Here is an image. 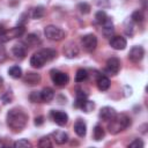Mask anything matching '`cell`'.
<instances>
[{
  "instance_id": "7a4b0ae2",
  "label": "cell",
  "mask_w": 148,
  "mask_h": 148,
  "mask_svg": "<svg viewBox=\"0 0 148 148\" xmlns=\"http://www.w3.org/2000/svg\"><path fill=\"white\" fill-rule=\"evenodd\" d=\"M109 125H108V130L110 133L112 134H117L121 131H124L125 128H127L131 125V119L130 117H127L124 113L120 114H116L111 120H109Z\"/></svg>"
},
{
  "instance_id": "d590c367",
  "label": "cell",
  "mask_w": 148,
  "mask_h": 148,
  "mask_svg": "<svg viewBox=\"0 0 148 148\" xmlns=\"http://www.w3.org/2000/svg\"><path fill=\"white\" fill-rule=\"evenodd\" d=\"M77 9L83 14H88L90 12V5L87 2H80L77 5Z\"/></svg>"
},
{
  "instance_id": "f1b7e54d",
  "label": "cell",
  "mask_w": 148,
  "mask_h": 148,
  "mask_svg": "<svg viewBox=\"0 0 148 148\" xmlns=\"http://www.w3.org/2000/svg\"><path fill=\"white\" fill-rule=\"evenodd\" d=\"M45 14V9L43 6H37L34 8V12H32V17L38 20V18H42Z\"/></svg>"
},
{
  "instance_id": "4316f807",
  "label": "cell",
  "mask_w": 148,
  "mask_h": 148,
  "mask_svg": "<svg viewBox=\"0 0 148 148\" xmlns=\"http://www.w3.org/2000/svg\"><path fill=\"white\" fill-rule=\"evenodd\" d=\"M143 18H145L143 13H142V10H140V9L133 12V14L131 15V20H132L133 22H135V23H140V22H142Z\"/></svg>"
},
{
  "instance_id": "277c9868",
  "label": "cell",
  "mask_w": 148,
  "mask_h": 148,
  "mask_svg": "<svg viewBox=\"0 0 148 148\" xmlns=\"http://www.w3.org/2000/svg\"><path fill=\"white\" fill-rule=\"evenodd\" d=\"M24 31H25L24 25H17V27H14L9 30H6L5 34L0 36V42L5 43V42H8V40L14 39L16 37H21L24 34Z\"/></svg>"
},
{
  "instance_id": "8d00e7d4",
  "label": "cell",
  "mask_w": 148,
  "mask_h": 148,
  "mask_svg": "<svg viewBox=\"0 0 148 148\" xmlns=\"http://www.w3.org/2000/svg\"><path fill=\"white\" fill-rule=\"evenodd\" d=\"M128 147H131V148H142L143 147V142L140 139H135L133 142L130 143Z\"/></svg>"
},
{
  "instance_id": "603a6c76",
  "label": "cell",
  "mask_w": 148,
  "mask_h": 148,
  "mask_svg": "<svg viewBox=\"0 0 148 148\" xmlns=\"http://www.w3.org/2000/svg\"><path fill=\"white\" fill-rule=\"evenodd\" d=\"M39 52L44 56L46 61H50V60H52V59H54L57 57V51L53 50V49H43Z\"/></svg>"
},
{
  "instance_id": "f546056e",
  "label": "cell",
  "mask_w": 148,
  "mask_h": 148,
  "mask_svg": "<svg viewBox=\"0 0 148 148\" xmlns=\"http://www.w3.org/2000/svg\"><path fill=\"white\" fill-rule=\"evenodd\" d=\"M133 23L134 22L131 18H128V20L125 21V24H124V27H125V34L128 35V36H132L133 32H134V25H133Z\"/></svg>"
},
{
  "instance_id": "7bdbcfd3",
  "label": "cell",
  "mask_w": 148,
  "mask_h": 148,
  "mask_svg": "<svg viewBox=\"0 0 148 148\" xmlns=\"http://www.w3.org/2000/svg\"><path fill=\"white\" fill-rule=\"evenodd\" d=\"M2 84H3V79L0 76V89L2 88Z\"/></svg>"
},
{
  "instance_id": "9c48e42d",
  "label": "cell",
  "mask_w": 148,
  "mask_h": 148,
  "mask_svg": "<svg viewBox=\"0 0 148 148\" xmlns=\"http://www.w3.org/2000/svg\"><path fill=\"white\" fill-rule=\"evenodd\" d=\"M51 117H52L53 121L56 124H58L59 126H64L68 121V116L64 111H52L51 112Z\"/></svg>"
},
{
  "instance_id": "836d02e7",
  "label": "cell",
  "mask_w": 148,
  "mask_h": 148,
  "mask_svg": "<svg viewBox=\"0 0 148 148\" xmlns=\"http://www.w3.org/2000/svg\"><path fill=\"white\" fill-rule=\"evenodd\" d=\"M94 108H95V103L92 102V101H89V99H87L86 102H84V104L82 105V110L84 111V112H90V111H92L94 110Z\"/></svg>"
},
{
  "instance_id": "8992f818",
  "label": "cell",
  "mask_w": 148,
  "mask_h": 148,
  "mask_svg": "<svg viewBox=\"0 0 148 148\" xmlns=\"http://www.w3.org/2000/svg\"><path fill=\"white\" fill-rule=\"evenodd\" d=\"M51 79H52V82L57 87H64L69 81V76L66 73L59 72V71H52L51 72Z\"/></svg>"
},
{
  "instance_id": "e575fe53",
  "label": "cell",
  "mask_w": 148,
  "mask_h": 148,
  "mask_svg": "<svg viewBox=\"0 0 148 148\" xmlns=\"http://www.w3.org/2000/svg\"><path fill=\"white\" fill-rule=\"evenodd\" d=\"M38 146H39L40 148H49V147L52 146V143H51V141H50V139H49L47 136H43L42 139H39Z\"/></svg>"
},
{
  "instance_id": "2e32d148",
  "label": "cell",
  "mask_w": 148,
  "mask_h": 148,
  "mask_svg": "<svg viewBox=\"0 0 148 148\" xmlns=\"http://www.w3.org/2000/svg\"><path fill=\"white\" fill-rule=\"evenodd\" d=\"M114 31V28H113V23H112V20L110 17L106 18V21L103 23V28H102V34L105 36V37H111L112 34Z\"/></svg>"
},
{
  "instance_id": "ba28073f",
  "label": "cell",
  "mask_w": 148,
  "mask_h": 148,
  "mask_svg": "<svg viewBox=\"0 0 148 148\" xmlns=\"http://www.w3.org/2000/svg\"><path fill=\"white\" fill-rule=\"evenodd\" d=\"M119 69H120V61L117 57H111L110 59H108V61H106V72L114 75L119 72Z\"/></svg>"
},
{
  "instance_id": "5b68a950",
  "label": "cell",
  "mask_w": 148,
  "mask_h": 148,
  "mask_svg": "<svg viewBox=\"0 0 148 148\" xmlns=\"http://www.w3.org/2000/svg\"><path fill=\"white\" fill-rule=\"evenodd\" d=\"M81 43H82V46H83V49L86 51L92 52L97 47V37L95 35H92V34L84 35L81 38Z\"/></svg>"
},
{
  "instance_id": "74e56055",
  "label": "cell",
  "mask_w": 148,
  "mask_h": 148,
  "mask_svg": "<svg viewBox=\"0 0 148 148\" xmlns=\"http://www.w3.org/2000/svg\"><path fill=\"white\" fill-rule=\"evenodd\" d=\"M96 5H97L98 7L104 8V7H109L110 2H109V0H96Z\"/></svg>"
},
{
  "instance_id": "d4e9b609",
  "label": "cell",
  "mask_w": 148,
  "mask_h": 148,
  "mask_svg": "<svg viewBox=\"0 0 148 148\" xmlns=\"http://www.w3.org/2000/svg\"><path fill=\"white\" fill-rule=\"evenodd\" d=\"M94 139L96 140V141H101L103 138H104V135H105V132H104V130H103V127L101 126V125H96L95 127H94Z\"/></svg>"
},
{
  "instance_id": "7402d4cb",
  "label": "cell",
  "mask_w": 148,
  "mask_h": 148,
  "mask_svg": "<svg viewBox=\"0 0 148 148\" xmlns=\"http://www.w3.org/2000/svg\"><path fill=\"white\" fill-rule=\"evenodd\" d=\"M25 43L30 46H36V45L40 44V38L36 34H29L25 37Z\"/></svg>"
},
{
  "instance_id": "ac0fdd59",
  "label": "cell",
  "mask_w": 148,
  "mask_h": 148,
  "mask_svg": "<svg viewBox=\"0 0 148 148\" xmlns=\"http://www.w3.org/2000/svg\"><path fill=\"white\" fill-rule=\"evenodd\" d=\"M52 136H53L54 141L58 145H64V143H66L68 141V135L64 131H56V132L52 133Z\"/></svg>"
},
{
  "instance_id": "6da1fadb",
  "label": "cell",
  "mask_w": 148,
  "mask_h": 148,
  "mask_svg": "<svg viewBox=\"0 0 148 148\" xmlns=\"http://www.w3.org/2000/svg\"><path fill=\"white\" fill-rule=\"evenodd\" d=\"M28 123V116L20 109H12L7 113V125L14 132L22 131Z\"/></svg>"
},
{
  "instance_id": "4fadbf2b",
  "label": "cell",
  "mask_w": 148,
  "mask_h": 148,
  "mask_svg": "<svg viewBox=\"0 0 148 148\" xmlns=\"http://www.w3.org/2000/svg\"><path fill=\"white\" fill-rule=\"evenodd\" d=\"M116 114H117L116 110H114L113 108H111V106H104V108H102L101 111H99V118H101L102 120H104V121L111 120Z\"/></svg>"
},
{
  "instance_id": "e0dca14e",
  "label": "cell",
  "mask_w": 148,
  "mask_h": 148,
  "mask_svg": "<svg viewBox=\"0 0 148 148\" xmlns=\"http://www.w3.org/2000/svg\"><path fill=\"white\" fill-rule=\"evenodd\" d=\"M74 131H75V133L79 136L83 138L86 135V133H87V125H86V123L83 120H81V119H77L75 121V124H74Z\"/></svg>"
},
{
  "instance_id": "1f68e13d",
  "label": "cell",
  "mask_w": 148,
  "mask_h": 148,
  "mask_svg": "<svg viewBox=\"0 0 148 148\" xmlns=\"http://www.w3.org/2000/svg\"><path fill=\"white\" fill-rule=\"evenodd\" d=\"M0 99H1V102H2L3 104L10 103V102L13 101V94H12V91H6V92H3V94L1 95V97H0Z\"/></svg>"
},
{
  "instance_id": "b9f144b4",
  "label": "cell",
  "mask_w": 148,
  "mask_h": 148,
  "mask_svg": "<svg viewBox=\"0 0 148 148\" xmlns=\"http://www.w3.org/2000/svg\"><path fill=\"white\" fill-rule=\"evenodd\" d=\"M5 31H6V28H5L2 24H0V36H1V35H3V34H5Z\"/></svg>"
},
{
  "instance_id": "60d3db41",
  "label": "cell",
  "mask_w": 148,
  "mask_h": 148,
  "mask_svg": "<svg viewBox=\"0 0 148 148\" xmlns=\"http://www.w3.org/2000/svg\"><path fill=\"white\" fill-rule=\"evenodd\" d=\"M5 54V47L2 46V43L0 42V56H3Z\"/></svg>"
},
{
  "instance_id": "d6986e66",
  "label": "cell",
  "mask_w": 148,
  "mask_h": 148,
  "mask_svg": "<svg viewBox=\"0 0 148 148\" xmlns=\"http://www.w3.org/2000/svg\"><path fill=\"white\" fill-rule=\"evenodd\" d=\"M97 88L101 90V91H105L110 88V80L109 77L104 76V75H101L97 80Z\"/></svg>"
},
{
  "instance_id": "44dd1931",
  "label": "cell",
  "mask_w": 148,
  "mask_h": 148,
  "mask_svg": "<svg viewBox=\"0 0 148 148\" xmlns=\"http://www.w3.org/2000/svg\"><path fill=\"white\" fill-rule=\"evenodd\" d=\"M86 101H87V94L83 90H77V92H76V99L74 102V106L81 109Z\"/></svg>"
},
{
  "instance_id": "7c38bea8",
  "label": "cell",
  "mask_w": 148,
  "mask_h": 148,
  "mask_svg": "<svg viewBox=\"0 0 148 148\" xmlns=\"http://www.w3.org/2000/svg\"><path fill=\"white\" fill-rule=\"evenodd\" d=\"M45 62H46V60H45L44 56H43L40 52L34 53V54L31 56V58H30V65H31L32 67H35V68H40V67H43Z\"/></svg>"
},
{
  "instance_id": "5bb4252c",
  "label": "cell",
  "mask_w": 148,
  "mask_h": 148,
  "mask_svg": "<svg viewBox=\"0 0 148 148\" xmlns=\"http://www.w3.org/2000/svg\"><path fill=\"white\" fill-rule=\"evenodd\" d=\"M12 52L14 54V57L16 59H23L25 57V53H27V49L25 46L22 44V43H18V44H15L12 49Z\"/></svg>"
},
{
  "instance_id": "52a82bcc",
  "label": "cell",
  "mask_w": 148,
  "mask_h": 148,
  "mask_svg": "<svg viewBox=\"0 0 148 148\" xmlns=\"http://www.w3.org/2000/svg\"><path fill=\"white\" fill-rule=\"evenodd\" d=\"M143 56H145V50H143V47H142V46H138V45L133 46V47L130 50V52H128V59H130L131 61H133V62H139V61H141L142 58H143Z\"/></svg>"
},
{
  "instance_id": "83f0119b",
  "label": "cell",
  "mask_w": 148,
  "mask_h": 148,
  "mask_svg": "<svg viewBox=\"0 0 148 148\" xmlns=\"http://www.w3.org/2000/svg\"><path fill=\"white\" fill-rule=\"evenodd\" d=\"M106 18H108V15H106V13L104 10H98L95 14V21L98 24H103L106 21Z\"/></svg>"
},
{
  "instance_id": "ffe728a7",
  "label": "cell",
  "mask_w": 148,
  "mask_h": 148,
  "mask_svg": "<svg viewBox=\"0 0 148 148\" xmlns=\"http://www.w3.org/2000/svg\"><path fill=\"white\" fill-rule=\"evenodd\" d=\"M40 96H42V101H43V102L49 103V102H51V101L53 99V97H54V91H53L51 88L46 87V88H44V89L40 91Z\"/></svg>"
},
{
  "instance_id": "8fae6325",
  "label": "cell",
  "mask_w": 148,
  "mask_h": 148,
  "mask_svg": "<svg viewBox=\"0 0 148 148\" xmlns=\"http://www.w3.org/2000/svg\"><path fill=\"white\" fill-rule=\"evenodd\" d=\"M110 45L114 50H124L126 47V45H127V42L121 36H113L110 39Z\"/></svg>"
},
{
  "instance_id": "3957f363",
  "label": "cell",
  "mask_w": 148,
  "mask_h": 148,
  "mask_svg": "<svg viewBox=\"0 0 148 148\" xmlns=\"http://www.w3.org/2000/svg\"><path fill=\"white\" fill-rule=\"evenodd\" d=\"M44 35L51 40H61L65 37V31L56 25H47L44 29Z\"/></svg>"
},
{
  "instance_id": "cb8c5ba5",
  "label": "cell",
  "mask_w": 148,
  "mask_h": 148,
  "mask_svg": "<svg viewBox=\"0 0 148 148\" xmlns=\"http://www.w3.org/2000/svg\"><path fill=\"white\" fill-rule=\"evenodd\" d=\"M8 74L9 76H12L13 79H20L22 76V69L20 66H12L9 69H8Z\"/></svg>"
},
{
  "instance_id": "484cf974",
  "label": "cell",
  "mask_w": 148,
  "mask_h": 148,
  "mask_svg": "<svg viewBox=\"0 0 148 148\" xmlns=\"http://www.w3.org/2000/svg\"><path fill=\"white\" fill-rule=\"evenodd\" d=\"M87 79H88V72L86 69H83V68L77 69V72L75 74V81L76 82H83Z\"/></svg>"
},
{
  "instance_id": "9a60e30c",
  "label": "cell",
  "mask_w": 148,
  "mask_h": 148,
  "mask_svg": "<svg viewBox=\"0 0 148 148\" xmlns=\"http://www.w3.org/2000/svg\"><path fill=\"white\" fill-rule=\"evenodd\" d=\"M23 81H24V83L30 84V86L38 84V83L40 82V75H39V74H37V73L29 72V73H27V74L24 75Z\"/></svg>"
},
{
  "instance_id": "ab89813d",
  "label": "cell",
  "mask_w": 148,
  "mask_h": 148,
  "mask_svg": "<svg viewBox=\"0 0 148 148\" xmlns=\"http://www.w3.org/2000/svg\"><path fill=\"white\" fill-rule=\"evenodd\" d=\"M43 123H44V118H43L42 116H39V117H36V118H35V125L40 126V125H43Z\"/></svg>"
},
{
  "instance_id": "d6a6232c",
  "label": "cell",
  "mask_w": 148,
  "mask_h": 148,
  "mask_svg": "<svg viewBox=\"0 0 148 148\" xmlns=\"http://www.w3.org/2000/svg\"><path fill=\"white\" fill-rule=\"evenodd\" d=\"M29 98H30V101L32 103H40V102H43L42 101V96H40V91H32L30 94Z\"/></svg>"
},
{
  "instance_id": "4dcf8cb0",
  "label": "cell",
  "mask_w": 148,
  "mask_h": 148,
  "mask_svg": "<svg viewBox=\"0 0 148 148\" xmlns=\"http://www.w3.org/2000/svg\"><path fill=\"white\" fill-rule=\"evenodd\" d=\"M14 147L15 148H28V147H31V142L28 141L27 139H20L18 141L14 142Z\"/></svg>"
},
{
  "instance_id": "30bf717a",
  "label": "cell",
  "mask_w": 148,
  "mask_h": 148,
  "mask_svg": "<svg viewBox=\"0 0 148 148\" xmlns=\"http://www.w3.org/2000/svg\"><path fill=\"white\" fill-rule=\"evenodd\" d=\"M64 54H65L67 58H69V59L75 58V57H77V54H79V47L76 46L75 43L69 42V43H67V44L64 46Z\"/></svg>"
},
{
  "instance_id": "f35d334b",
  "label": "cell",
  "mask_w": 148,
  "mask_h": 148,
  "mask_svg": "<svg viewBox=\"0 0 148 148\" xmlns=\"http://www.w3.org/2000/svg\"><path fill=\"white\" fill-rule=\"evenodd\" d=\"M27 18H28V14L24 13L21 15V20H18V25H24V23L27 22Z\"/></svg>"
}]
</instances>
